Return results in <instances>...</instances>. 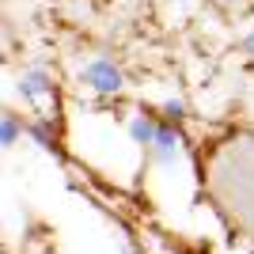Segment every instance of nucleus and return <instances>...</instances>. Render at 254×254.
I'll list each match as a JSON object with an SVG mask.
<instances>
[{
	"label": "nucleus",
	"instance_id": "f257e3e1",
	"mask_svg": "<svg viewBox=\"0 0 254 254\" xmlns=\"http://www.w3.org/2000/svg\"><path fill=\"white\" fill-rule=\"evenodd\" d=\"M80 80H84L91 91H99V95H118V91H122V68H118L110 57L87 61L84 72H80Z\"/></svg>",
	"mask_w": 254,
	"mask_h": 254
},
{
	"label": "nucleus",
	"instance_id": "f03ea898",
	"mask_svg": "<svg viewBox=\"0 0 254 254\" xmlns=\"http://www.w3.org/2000/svg\"><path fill=\"white\" fill-rule=\"evenodd\" d=\"M152 148H156V156L163 159V163H171V159L179 156V148H182L179 126H175V122H167V118H163V122H159V126H156V144H152Z\"/></svg>",
	"mask_w": 254,
	"mask_h": 254
},
{
	"label": "nucleus",
	"instance_id": "7ed1b4c3",
	"mask_svg": "<svg viewBox=\"0 0 254 254\" xmlns=\"http://www.w3.org/2000/svg\"><path fill=\"white\" fill-rule=\"evenodd\" d=\"M156 126H159L156 118H148L144 110H140V114L129 118V137L137 140L140 148H152V144H156Z\"/></svg>",
	"mask_w": 254,
	"mask_h": 254
},
{
	"label": "nucleus",
	"instance_id": "20e7f679",
	"mask_svg": "<svg viewBox=\"0 0 254 254\" xmlns=\"http://www.w3.org/2000/svg\"><path fill=\"white\" fill-rule=\"evenodd\" d=\"M46 91H50V76H46L38 64L19 76V95L23 99H38V95H46Z\"/></svg>",
	"mask_w": 254,
	"mask_h": 254
},
{
	"label": "nucleus",
	"instance_id": "39448f33",
	"mask_svg": "<svg viewBox=\"0 0 254 254\" xmlns=\"http://www.w3.org/2000/svg\"><path fill=\"white\" fill-rule=\"evenodd\" d=\"M19 137H23L19 118H15V114H4V122H0V144H4V148H11Z\"/></svg>",
	"mask_w": 254,
	"mask_h": 254
},
{
	"label": "nucleus",
	"instance_id": "423d86ee",
	"mask_svg": "<svg viewBox=\"0 0 254 254\" xmlns=\"http://www.w3.org/2000/svg\"><path fill=\"white\" fill-rule=\"evenodd\" d=\"M27 133H31L34 144H46V148H53V126H50V122H31V126H27Z\"/></svg>",
	"mask_w": 254,
	"mask_h": 254
},
{
	"label": "nucleus",
	"instance_id": "0eeeda50",
	"mask_svg": "<svg viewBox=\"0 0 254 254\" xmlns=\"http://www.w3.org/2000/svg\"><path fill=\"white\" fill-rule=\"evenodd\" d=\"M182 114H186V103H182V99H163V118H167V122L179 126Z\"/></svg>",
	"mask_w": 254,
	"mask_h": 254
},
{
	"label": "nucleus",
	"instance_id": "6e6552de",
	"mask_svg": "<svg viewBox=\"0 0 254 254\" xmlns=\"http://www.w3.org/2000/svg\"><path fill=\"white\" fill-rule=\"evenodd\" d=\"M243 50H247V53H254V31H251V34L243 38Z\"/></svg>",
	"mask_w": 254,
	"mask_h": 254
}]
</instances>
